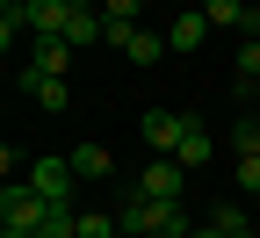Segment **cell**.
Here are the masks:
<instances>
[{"label":"cell","mask_w":260,"mask_h":238,"mask_svg":"<svg viewBox=\"0 0 260 238\" xmlns=\"http://www.w3.org/2000/svg\"><path fill=\"white\" fill-rule=\"evenodd\" d=\"M116 231L123 238H188V210H181V202H152V195L130 188L116 202Z\"/></svg>","instance_id":"1"},{"label":"cell","mask_w":260,"mask_h":238,"mask_svg":"<svg viewBox=\"0 0 260 238\" xmlns=\"http://www.w3.org/2000/svg\"><path fill=\"white\" fill-rule=\"evenodd\" d=\"M51 224V202L29 188V181H8L0 188V231H44Z\"/></svg>","instance_id":"2"},{"label":"cell","mask_w":260,"mask_h":238,"mask_svg":"<svg viewBox=\"0 0 260 238\" xmlns=\"http://www.w3.org/2000/svg\"><path fill=\"white\" fill-rule=\"evenodd\" d=\"M22 181L37 188L51 210H73V181H80V174H73V159H29V166H22Z\"/></svg>","instance_id":"3"},{"label":"cell","mask_w":260,"mask_h":238,"mask_svg":"<svg viewBox=\"0 0 260 238\" xmlns=\"http://www.w3.org/2000/svg\"><path fill=\"white\" fill-rule=\"evenodd\" d=\"M15 87L37 101V109H51V116L73 109V80H51V73H37V65H15Z\"/></svg>","instance_id":"4"},{"label":"cell","mask_w":260,"mask_h":238,"mask_svg":"<svg viewBox=\"0 0 260 238\" xmlns=\"http://www.w3.org/2000/svg\"><path fill=\"white\" fill-rule=\"evenodd\" d=\"M102 44H116L130 65H159V58H167V37H152V29H138V22H109Z\"/></svg>","instance_id":"5"},{"label":"cell","mask_w":260,"mask_h":238,"mask_svg":"<svg viewBox=\"0 0 260 238\" xmlns=\"http://www.w3.org/2000/svg\"><path fill=\"white\" fill-rule=\"evenodd\" d=\"M138 195H152V202H181V188H188V166L181 159H152L138 181H130Z\"/></svg>","instance_id":"6"},{"label":"cell","mask_w":260,"mask_h":238,"mask_svg":"<svg viewBox=\"0 0 260 238\" xmlns=\"http://www.w3.org/2000/svg\"><path fill=\"white\" fill-rule=\"evenodd\" d=\"M181 138H188V116H174V109H145V145H152L159 159H174Z\"/></svg>","instance_id":"7"},{"label":"cell","mask_w":260,"mask_h":238,"mask_svg":"<svg viewBox=\"0 0 260 238\" xmlns=\"http://www.w3.org/2000/svg\"><path fill=\"white\" fill-rule=\"evenodd\" d=\"M80 0H29V37H65Z\"/></svg>","instance_id":"8"},{"label":"cell","mask_w":260,"mask_h":238,"mask_svg":"<svg viewBox=\"0 0 260 238\" xmlns=\"http://www.w3.org/2000/svg\"><path fill=\"white\" fill-rule=\"evenodd\" d=\"M203 44H210V15L203 8H181L167 22V51H203Z\"/></svg>","instance_id":"9"},{"label":"cell","mask_w":260,"mask_h":238,"mask_svg":"<svg viewBox=\"0 0 260 238\" xmlns=\"http://www.w3.org/2000/svg\"><path fill=\"white\" fill-rule=\"evenodd\" d=\"M29 65L51 73V80H65V73H73V44H65V37H29Z\"/></svg>","instance_id":"10"},{"label":"cell","mask_w":260,"mask_h":238,"mask_svg":"<svg viewBox=\"0 0 260 238\" xmlns=\"http://www.w3.org/2000/svg\"><path fill=\"white\" fill-rule=\"evenodd\" d=\"M232 65H239V73H232V94H239V101H253V94H260V37H246Z\"/></svg>","instance_id":"11"},{"label":"cell","mask_w":260,"mask_h":238,"mask_svg":"<svg viewBox=\"0 0 260 238\" xmlns=\"http://www.w3.org/2000/svg\"><path fill=\"white\" fill-rule=\"evenodd\" d=\"M253 224H260V217L246 210V202H217V210H210V231H224V238H260Z\"/></svg>","instance_id":"12"},{"label":"cell","mask_w":260,"mask_h":238,"mask_svg":"<svg viewBox=\"0 0 260 238\" xmlns=\"http://www.w3.org/2000/svg\"><path fill=\"white\" fill-rule=\"evenodd\" d=\"M210 152H217V138H210V130L195 123V116H188V138H181V152H174V159L188 166V174H203V166H210Z\"/></svg>","instance_id":"13"},{"label":"cell","mask_w":260,"mask_h":238,"mask_svg":"<svg viewBox=\"0 0 260 238\" xmlns=\"http://www.w3.org/2000/svg\"><path fill=\"white\" fill-rule=\"evenodd\" d=\"M203 15H210V29H239V37H246V22H253L246 0H203Z\"/></svg>","instance_id":"14"},{"label":"cell","mask_w":260,"mask_h":238,"mask_svg":"<svg viewBox=\"0 0 260 238\" xmlns=\"http://www.w3.org/2000/svg\"><path fill=\"white\" fill-rule=\"evenodd\" d=\"M109 166H116V159H109L102 145H73V174H80V181H109Z\"/></svg>","instance_id":"15"},{"label":"cell","mask_w":260,"mask_h":238,"mask_svg":"<svg viewBox=\"0 0 260 238\" xmlns=\"http://www.w3.org/2000/svg\"><path fill=\"white\" fill-rule=\"evenodd\" d=\"M232 152H239V159H260V123H253V116L232 123Z\"/></svg>","instance_id":"16"},{"label":"cell","mask_w":260,"mask_h":238,"mask_svg":"<svg viewBox=\"0 0 260 238\" xmlns=\"http://www.w3.org/2000/svg\"><path fill=\"white\" fill-rule=\"evenodd\" d=\"M80 238H116V210H87L80 217Z\"/></svg>","instance_id":"17"},{"label":"cell","mask_w":260,"mask_h":238,"mask_svg":"<svg viewBox=\"0 0 260 238\" xmlns=\"http://www.w3.org/2000/svg\"><path fill=\"white\" fill-rule=\"evenodd\" d=\"M239 202H260V159H239Z\"/></svg>","instance_id":"18"},{"label":"cell","mask_w":260,"mask_h":238,"mask_svg":"<svg viewBox=\"0 0 260 238\" xmlns=\"http://www.w3.org/2000/svg\"><path fill=\"white\" fill-rule=\"evenodd\" d=\"M145 0H102V22H138Z\"/></svg>","instance_id":"19"},{"label":"cell","mask_w":260,"mask_h":238,"mask_svg":"<svg viewBox=\"0 0 260 238\" xmlns=\"http://www.w3.org/2000/svg\"><path fill=\"white\" fill-rule=\"evenodd\" d=\"M188 238H224V231H210V224H203V231H188Z\"/></svg>","instance_id":"20"},{"label":"cell","mask_w":260,"mask_h":238,"mask_svg":"<svg viewBox=\"0 0 260 238\" xmlns=\"http://www.w3.org/2000/svg\"><path fill=\"white\" fill-rule=\"evenodd\" d=\"M80 8H102V0H80Z\"/></svg>","instance_id":"21"},{"label":"cell","mask_w":260,"mask_h":238,"mask_svg":"<svg viewBox=\"0 0 260 238\" xmlns=\"http://www.w3.org/2000/svg\"><path fill=\"white\" fill-rule=\"evenodd\" d=\"M253 217H260V202H253Z\"/></svg>","instance_id":"22"}]
</instances>
